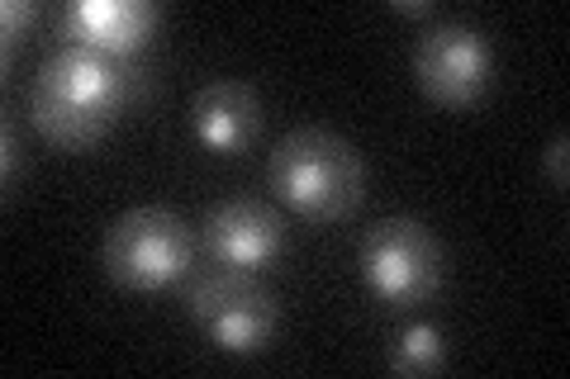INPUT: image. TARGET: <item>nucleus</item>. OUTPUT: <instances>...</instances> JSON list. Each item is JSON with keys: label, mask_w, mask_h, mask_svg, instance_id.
Returning a JSON list of instances; mask_svg holds the SVG:
<instances>
[{"label": "nucleus", "mask_w": 570, "mask_h": 379, "mask_svg": "<svg viewBox=\"0 0 570 379\" xmlns=\"http://www.w3.org/2000/svg\"><path fill=\"white\" fill-rule=\"evenodd\" d=\"M0 152H6V200L14 195V186H20V171H24V148L20 138H14V119H6V129H0Z\"/></svg>", "instance_id": "nucleus-12"}, {"label": "nucleus", "mask_w": 570, "mask_h": 379, "mask_svg": "<svg viewBox=\"0 0 570 379\" xmlns=\"http://www.w3.org/2000/svg\"><path fill=\"white\" fill-rule=\"evenodd\" d=\"M138 71L129 62L96 52L86 43H58L43 58L39 77L29 86V114L33 129L62 152H86L96 148L119 123L124 104L134 100Z\"/></svg>", "instance_id": "nucleus-1"}, {"label": "nucleus", "mask_w": 570, "mask_h": 379, "mask_svg": "<svg viewBox=\"0 0 570 379\" xmlns=\"http://www.w3.org/2000/svg\"><path fill=\"white\" fill-rule=\"evenodd\" d=\"M205 242H209V257L219 266H234V270L257 276V270L281 261L285 223H281V213L272 205L234 195V200H219L205 213Z\"/></svg>", "instance_id": "nucleus-7"}, {"label": "nucleus", "mask_w": 570, "mask_h": 379, "mask_svg": "<svg viewBox=\"0 0 570 379\" xmlns=\"http://www.w3.org/2000/svg\"><path fill=\"white\" fill-rule=\"evenodd\" d=\"M390 370L404 379H423L448 370V337H442L438 322H409L390 347Z\"/></svg>", "instance_id": "nucleus-10"}, {"label": "nucleus", "mask_w": 570, "mask_h": 379, "mask_svg": "<svg viewBox=\"0 0 570 379\" xmlns=\"http://www.w3.org/2000/svg\"><path fill=\"white\" fill-rule=\"evenodd\" d=\"M272 190L309 223H337L366 200V161L333 129H295L272 152Z\"/></svg>", "instance_id": "nucleus-2"}, {"label": "nucleus", "mask_w": 570, "mask_h": 379, "mask_svg": "<svg viewBox=\"0 0 570 379\" xmlns=\"http://www.w3.org/2000/svg\"><path fill=\"white\" fill-rule=\"evenodd\" d=\"M190 318L205 328V337L228 356H257L272 347L281 309L266 285H257L247 270H209L186 290Z\"/></svg>", "instance_id": "nucleus-5"}, {"label": "nucleus", "mask_w": 570, "mask_h": 379, "mask_svg": "<svg viewBox=\"0 0 570 379\" xmlns=\"http://www.w3.org/2000/svg\"><path fill=\"white\" fill-rule=\"evenodd\" d=\"M39 20V0H6L0 6V39H6V71L14 67V48L24 43L29 24Z\"/></svg>", "instance_id": "nucleus-11"}, {"label": "nucleus", "mask_w": 570, "mask_h": 379, "mask_svg": "<svg viewBox=\"0 0 570 379\" xmlns=\"http://www.w3.org/2000/svg\"><path fill=\"white\" fill-rule=\"evenodd\" d=\"M190 129L200 148L234 157L262 133V96L247 81H209L190 100Z\"/></svg>", "instance_id": "nucleus-9"}, {"label": "nucleus", "mask_w": 570, "mask_h": 379, "mask_svg": "<svg viewBox=\"0 0 570 379\" xmlns=\"http://www.w3.org/2000/svg\"><path fill=\"white\" fill-rule=\"evenodd\" d=\"M390 10L395 14H409V20H428V14H438L428 0H390Z\"/></svg>", "instance_id": "nucleus-14"}, {"label": "nucleus", "mask_w": 570, "mask_h": 379, "mask_svg": "<svg viewBox=\"0 0 570 379\" xmlns=\"http://www.w3.org/2000/svg\"><path fill=\"white\" fill-rule=\"evenodd\" d=\"M356 270L362 285L376 295L385 309H419L428 303L442 280H448V251H442L438 232L419 219H381L362 232L356 242Z\"/></svg>", "instance_id": "nucleus-3"}, {"label": "nucleus", "mask_w": 570, "mask_h": 379, "mask_svg": "<svg viewBox=\"0 0 570 379\" xmlns=\"http://www.w3.org/2000/svg\"><path fill=\"white\" fill-rule=\"evenodd\" d=\"M157 24H163V10L153 0H71L58 14L67 43H86L119 62H129L134 52L148 48Z\"/></svg>", "instance_id": "nucleus-8"}, {"label": "nucleus", "mask_w": 570, "mask_h": 379, "mask_svg": "<svg viewBox=\"0 0 570 379\" xmlns=\"http://www.w3.org/2000/svg\"><path fill=\"white\" fill-rule=\"evenodd\" d=\"M566 152H570V138H566V133H557V138L547 142V157H542V167H547V176H551V186H557V190H566V186H570Z\"/></svg>", "instance_id": "nucleus-13"}, {"label": "nucleus", "mask_w": 570, "mask_h": 379, "mask_svg": "<svg viewBox=\"0 0 570 379\" xmlns=\"http://www.w3.org/2000/svg\"><path fill=\"white\" fill-rule=\"evenodd\" d=\"M105 276L129 295H163L190 270L195 232L163 205L129 209L105 228Z\"/></svg>", "instance_id": "nucleus-4"}, {"label": "nucleus", "mask_w": 570, "mask_h": 379, "mask_svg": "<svg viewBox=\"0 0 570 379\" xmlns=\"http://www.w3.org/2000/svg\"><path fill=\"white\" fill-rule=\"evenodd\" d=\"M414 77L423 96L442 110H471L494 81V43L475 24L438 20L419 33Z\"/></svg>", "instance_id": "nucleus-6"}]
</instances>
